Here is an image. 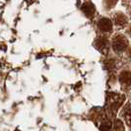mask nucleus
Masks as SVG:
<instances>
[{
    "instance_id": "f257e3e1",
    "label": "nucleus",
    "mask_w": 131,
    "mask_h": 131,
    "mask_svg": "<svg viewBox=\"0 0 131 131\" xmlns=\"http://www.w3.org/2000/svg\"><path fill=\"white\" fill-rule=\"evenodd\" d=\"M123 101H124V96H121L118 94H110L107 97L110 110L112 112H115L119 108V106L122 105Z\"/></svg>"
},
{
    "instance_id": "f03ea898",
    "label": "nucleus",
    "mask_w": 131,
    "mask_h": 131,
    "mask_svg": "<svg viewBox=\"0 0 131 131\" xmlns=\"http://www.w3.org/2000/svg\"><path fill=\"white\" fill-rule=\"evenodd\" d=\"M128 46V40L123 36H117L112 40V47L115 51H124Z\"/></svg>"
},
{
    "instance_id": "7ed1b4c3",
    "label": "nucleus",
    "mask_w": 131,
    "mask_h": 131,
    "mask_svg": "<svg viewBox=\"0 0 131 131\" xmlns=\"http://www.w3.org/2000/svg\"><path fill=\"white\" fill-rule=\"evenodd\" d=\"M99 26H100V29L103 32H110V31H112V23L110 19L103 18V19H101V21H100Z\"/></svg>"
},
{
    "instance_id": "20e7f679",
    "label": "nucleus",
    "mask_w": 131,
    "mask_h": 131,
    "mask_svg": "<svg viewBox=\"0 0 131 131\" xmlns=\"http://www.w3.org/2000/svg\"><path fill=\"white\" fill-rule=\"evenodd\" d=\"M119 81L122 85H131V72L130 71H123L119 76Z\"/></svg>"
},
{
    "instance_id": "39448f33",
    "label": "nucleus",
    "mask_w": 131,
    "mask_h": 131,
    "mask_svg": "<svg viewBox=\"0 0 131 131\" xmlns=\"http://www.w3.org/2000/svg\"><path fill=\"white\" fill-rule=\"evenodd\" d=\"M82 10L84 11V13L87 15V16H93L94 13H95V7L92 3L90 2H87L85 3L83 6H82Z\"/></svg>"
},
{
    "instance_id": "423d86ee",
    "label": "nucleus",
    "mask_w": 131,
    "mask_h": 131,
    "mask_svg": "<svg viewBox=\"0 0 131 131\" xmlns=\"http://www.w3.org/2000/svg\"><path fill=\"white\" fill-rule=\"evenodd\" d=\"M114 21H115V24L116 25H119V26H123L126 24L127 20H126V17L122 14L118 13L115 15V18H114Z\"/></svg>"
},
{
    "instance_id": "0eeeda50",
    "label": "nucleus",
    "mask_w": 131,
    "mask_h": 131,
    "mask_svg": "<svg viewBox=\"0 0 131 131\" xmlns=\"http://www.w3.org/2000/svg\"><path fill=\"white\" fill-rule=\"evenodd\" d=\"M124 118L127 122V124L131 127V105H127L124 112Z\"/></svg>"
},
{
    "instance_id": "6e6552de",
    "label": "nucleus",
    "mask_w": 131,
    "mask_h": 131,
    "mask_svg": "<svg viewBox=\"0 0 131 131\" xmlns=\"http://www.w3.org/2000/svg\"><path fill=\"white\" fill-rule=\"evenodd\" d=\"M114 129L115 131H124V125L120 119H116L114 121Z\"/></svg>"
},
{
    "instance_id": "1a4fd4ad",
    "label": "nucleus",
    "mask_w": 131,
    "mask_h": 131,
    "mask_svg": "<svg viewBox=\"0 0 131 131\" xmlns=\"http://www.w3.org/2000/svg\"><path fill=\"white\" fill-rule=\"evenodd\" d=\"M105 45H106V40H105V38H100L96 41V46H97V47H98L99 49H102L103 47H105Z\"/></svg>"
},
{
    "instance_id": "9d476101",
    "label": "nucleus",
    "mask_w": 131,
    "mask_h": 131,
    "mask_svg": "<svg viewBox=\"0 0 131 131\" xmlns=\"http://www.w3.org/2000/svg\"><path fill=\"white\" fill-rule=\"evenodd\" d=\"M112 127V123L110 120H105L102 124H101V129L102 131H108Z\"/></svg>"
},
{
    "instance_id": "9b49d317",
    "label": "nucleus",
    "mask_w": 131,
    "mask_h": 131,
    "mask_svg": "<svg viewBox=\"0 0 131 131\" xmlns=\"http://www.w3.org/2000/svg\"><path fill=\"white\" fill-rule=\"evenodd\" d=\"M116 1H117V0H105V3H106V5L108 7H112L115 5Z\"/></svg>"
}]
</instances>
